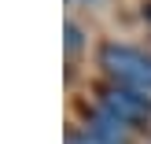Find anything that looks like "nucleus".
Instances as JSON below:
<instances>
[{
    "label": "nucleus",
    "mask_w": 151,
    "mask_h": 144,
    "mask_svg": "<svg viewBox=\"0 0 151 144\" xmlns=\"http://www.w3.org/2000/svg\"><path fill=\"white\" fill-rule=\"evenodd\" d=\"M144 19H151V4H147V7H144Z\"/></svg>",
    "instance_id": "4"
},
{
    "label": "nucleus",
    "mask_w": 151,
    "mask_h": 144,
    "mask_svg": "<svg viewBox=\"0 0 151 144\" xmlns=\"http://www.w3.org/2000/svg\"><path fill=\"white\" fill-rule=\"evenodd\" d=\"M85 4H88V0H85Z\"/></svg>",
    "instance_id": "5"
},
{
    "label": "nucleus",
    "mask_w": 151,
    "mask_h": 144,
    "mask_svg": "<svg viewBox=\"0 0 151 144\" xmlns=\"http://www.w3.org/2000/svg\"><path fill=\"white\" fill-rule=\"evenodd\" d=\"M81 48V30L74 22H66V52H78Z\"/></svg>",
    "instance_id": "3"
},
{
    "label": "nucleus",
    "mask_w": 151,
    "mask_h": 144,
    "mask_svg": "<svg viewBox=\"0 0 151 144\" xmlns=\"http://www.w3.org/2000/svg\"><path fill=\"white\" fill-rule=\"evenodd\" d=\"M103 67L111 78H118L122 85L137 89V93H151V56L129 44H103L100 52Z\"/></svg>",
    "instance_id": "1"
},
{
    "label": "nucleus",
    "mask_w": 151,
    "mask_h": 144,
    "mask_svg": "<svg viewBox=\"0 0 151 144\" xmlns=\"http://www.w3.org/2000/svg\"><path fill=\"white\" fill-rule=\"evenodd\" d=\"M103 111L114 115L118 122L133 126V122H147L151 118V100L137 89H107L103 93Z\"/></svg>",
    "instance_id": "2"
}]
</instances>
